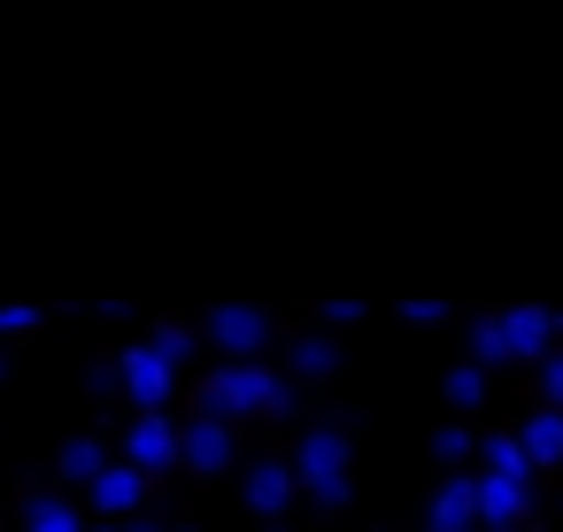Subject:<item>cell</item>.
<instances>
[{"instance_id": "4fadbf2b", "label": "cell", "mask_w": 563, "mask_h": 532, "mask_svg": "<svg viewBox=\"0 0 563 532\" xmlns=\"http://www.w3.org/2000/svg\"><path fill=\"white\" fill-rule=\"evenodd\" d=\"M448 401H455V409H478V401H486V370H478V363H455V370H448Z\"/></svg>"}, {"instance_id": "52a82bcc", "label": "cell", "mask_w": 563, "mask_h": 532, "mask_svg": "<svg viewBox=\"0 0 563 532\" xmlns=\"http://www.w3.org/2000/svg\"><path fill=\"white\" fill-rule=\"evenodd\" d=\"M178 455H186V463H201V470H224V463H232V432H224L217 417H201V424L178 440Z\"/></svg>"}, {"instance_id": "3957f363", "label": "cell", "mask_w": 563, "mask_h": 532, "mask_svg": "<svg viewBox=\"0 0 563 532\" xmlns=\"http://www.w3.org/2000/svg\"><path fill=\"white\" fill-rule=\"evenodd\" d=\"M294 486H309L317 501H332V509H340V501H347V432H332V424H324V432H309V440H301V455H294Z\"/></svg>"}, {"instance_id": "9a60e30c", "label": "cell", "mask_w": 563, "mask_h": 532, "mask_svg": "<svg viewBox=\"0 0 563 532\" xmlns=\"http://www.w3.org/2000/svg\"><path fill=\"white\" fill-rule=\"evenodd\" d=\"M471 447H478V440H471L463 424H440V432H432V455H440L448 470H463V455H471Z\"/></svg>"}, {"instance_id": "30bf717a", "label": "cell", "mask_w": 563, "mask_h": 532, "mask_svg": "<svg viewBox=\"0 0 563 532\" xmlns=\"http://www.w3.org/2000/svg\"><path fill=\"white\" fill-rule=\"evenodd\" d=\"M247 494H255L263 517H278V509L294 501V463H255V470H247Z\"/></svg>"}, {"instance_id": "8992f818", "label": "cell", "mask_w": 563, "mask_h": 532, "mask_svg": "<svg viewBox=\"0 0 563 532\" xmlns=\"http://www.w3.org/2000/svg\"><path fill=\"white\" fill-rule=\"evenodd\" d=\"M517 447H525V463H532V470L563 463V417H555V409H532V417L517 424Z\"/></svg>"}, {"instance_id": "ac0fdd59", "label": "cell", "mask_w": 563, "mask_h": 532, "mask_svg": "<svg viewBox=\"0 0 563 532\" xmlns=\"http://www.w3.org/2000/svg\"><path fill=\"white\" fill-rule=\"evenodd\" d=\"M40 532H78V524H70V509H63V501H47V509H40Z\"/></svg>"}, {"instance_id": "8fae6325", "label": "cell", "mask_w": 563, "mask_h": 532, "mask_svg": "<svg viewBox=\"0 0 563 532\" xmlns=\"http://www.w3.org/2000/svg\"><path fill=\"white\" fill-rule=\"evenodd\" d=\"M124 370H132V394H140V401H147V417H155V401H163V394H170V363H163V355H147V347H140V355H132V363H124Z\"/></svg>"}, {"instance_id": "d6986e66", "label": "cell", "mask_w": 563, "mask_h": 532, "mask_svg": "<svg viewBox=\"0 0 563 532\" xmlns=\"http://www.w3.org/2000/svg\"><path fill=\"white\" fill-rule=\"evenodd\" d=\"M463 532H478V524H463Z\"/></svg>"}, {"instance_id": "e0dca14e", "label": "cell", "mask_w": 563, "mask_h": 532, "mask_svg": "<svg viewBox=\"0 0 563 532\" xmlns=\"http://www.w3.org/2000/svg\"><path fill=\"white\" fill-rule=\"evenodd\" d=\"M294 363H301V370H324V363H332V347H324V340H301V355H294Z\"/></svg>"}, {"instance_id": "ba28073f", "label": "cell", "mask_w": 563, "mask_h": 532, "mask_svg": "<svg viewBox=\"0 0 563 532\" xmlns=\"http://www.w3.org/2000/svg\"><path fill=\"white\" fill-rule=\"evenodd\" d=\"M217 340H224L232 355H255V347L271 340V317H263V309H224V317H217Z\"/></svg>"}, {"instance_id": "7c38bea8", "label": "cell", "mask_w": 563, "mask_h": 532, "mask_svg": "<svg viewBox=\"0 0 563 532\" xmlns=\"http://www.w3.org/2000/svg\"><path fill=\"white\" fill-rule=\"evenodd\" d=\"M478 447H486V478H532V463H525L517 432H494V440H478Z\"/></svg>"}, {"instance_id": "277c9868", "label": "cell", "mask_w": 563, "mask_h": 532, "mask_svg": "<svg viewBox=\"0 0 563 532\" xmlns=\"http://www.w3.org/2000/svg\"><path fill=\"white\" fill-rule=\"evenodd\" d=\"M532 517V478H478V532H517Z\"/></svg>"}, {"instance_id": "7a4b0ae2", "label": "cell", "mask_w": 563, "mask_h": 532, "mask_svg": "<svg viewBox=\"0 0 563 532\" xmlns=\"http://www.w3.org/2000/svg\"><path fill=\"white\" fill-rule=\"evenodd\" d=\"M286 417L294 409V386L286 378H271L263 363H224L217 378H209V417L224 424V417Z\"/></svg>"}, {"instance_id": "5b68a950", "label": "cell", "mask_w": 563, "mask_h": 532, "mask_svg": "<svg viewBox=\"0 0 563 532\" xmlns=\"http://www.w3.org/2000/svg\"><path fill=\"white\" fill-rule=\"evenodd\" d=\"M463 524H478V478H448L440 494H432V532H463Z\"/></svg>"}, {"instance_id": "6da1fadb", "label": "cell", "mask_w": 563, "mask_h": 532, "mask_svg": "<svg viewBox=\"0 0 563 532\" xmlns=\"http://www.w3.org/2000/svg\"><path fill=\"white\" fill-rule=\"evenodd\" d=\"M555 332H563V317H555V309L478 317V324H471V363H478V370H486V363H540V355L555 347Z\"/></svg>"}, {"instance_id": "2e32d148", "label": "cell", "mask_w": 563, "mask_h": 532, "mask_svg": "<svg viewBox=\"0 0 563 532\" xmlns=\"http://www.w3.org/2000/svg\"><path fill=\"white\" fill-rule=\"evenodd\" d=\"M540 386H548V409L563 417V347H548V355H540Z\"/></svg>"}, {"instance_id": "9c48e42d", "label": "cell", "mask_w": 563, "mask_h": 532, "mask_svg": "<svg viewBox=\"0 0 563 532\" xmlns=\"http://www.w3.org/2000/svg\"><path fill=\"white\" fill-rule=\"evenodd\" d=\"M132 463H140V470H163V463H178V432H170L163 417H140V432H132Z\"/></svg>"}, {"instance_id": "5bb4252c", "label": "cell", "mask_w": 563, "mask_h": 532, "mask_svg": "<svg viewBox=\"0 0 563 532\" xmlns=\"http://www.w3.org/2000/svg\"><path fill=\"white\" fill-rule=\"evenodd\" d=\"M93 501H101V509H132V501H140V470H101Z\"/></svg>"}]
</instances>
